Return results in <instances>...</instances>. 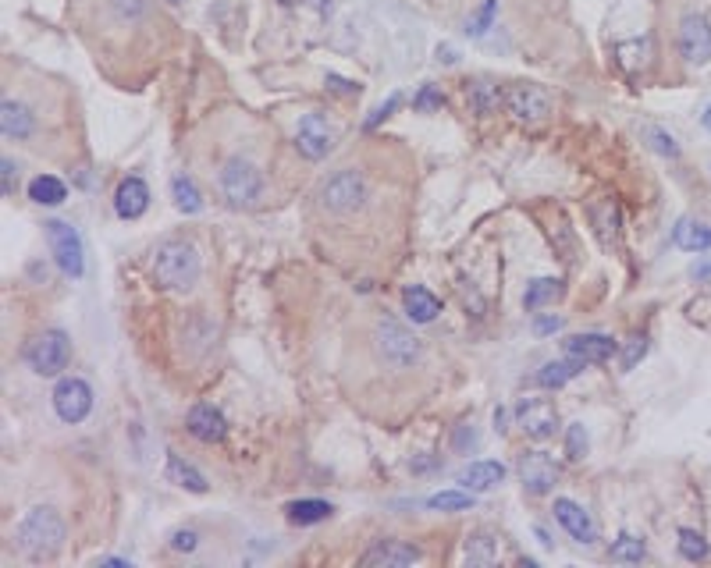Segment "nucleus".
I'll return each mask as SVG.
<instances>
[{"instance_id":"obj_1","label":"nucleus","mask_w":711,"mask_h":568,"mask_svg":"<svg viewBox=\"0 0 711 568\" xmlns=\"http://www.w3.org/2000/svg\"><path fill=\"white\" fill-rule=\"evenodd\" d=\"M18 547L25 558L32 562H47L61 551L65 544V519L54 508H32L22 522H18Z\"/></svg>"},{"instance_id":"obj_2","label":"nucleus","mask_w":711,"mask_h":568,"mask_svg":"<svg viewBox=\"0 0 711 568\" xmlns=\"http://www.w3.org/2000/svg\"><path fill=\"white\" fill-rule=\"evenodd\" d=\"M153 281L168 291H189L193 284L200 281V253L182 242L171 238L164 245H157L153 253Z\"/></svg>"},{"instance_id":"obj_3","label":"nucleus","mask_w":711,"mask_h":568,"mask_svg":"<svg viewBox=\"0 0 711 568\" xmlns=\"http://www.w3.org/2000/svg\"><path fill=\"white\" fill-rule=\"evenodd\" d=\"M25 359L32 366V374L39 377H57L68 359H72V341L65 331H43L29 349H25Z\"/></svg>"},{"instance_id":"obj_4","label":"nucleus","mask_w":711,"mask_h":568,"mask_svg":"<svg viewBox=\"0 0 711 568\" xmlns=\"http://www.w3.org/2000/svg\"><path fill=\"white\" fill-rule=\"evenodd\" d=\"M47 242H50V253L57 260V267L68 274V278H82L86 271V249H82V235L65 224V220H47Z\"/></svg>"},{"instance_id":"obj_5","label":"nucleus","mask_w":711,"mask_h":568,"mask_svg":"<svg viewBox=\"0 0 711 568\" xmlns=\"http://www.w3.org/2000/svg\"><path fill=\"white\" fill-rule=\"evenodd\" d=\"M264 189V178L260 171L242 160V157H231L224 168H221V195L231 202V206H249L256 202V195Z\"/></svg>"},{"instance_id":"obj_6","label":"nucleus","mask_w":711,"mask_h":568,"mask_svg":"<svg viewBox=\"0 0 711 568\" xmlns=\"http://www.w3.org/2000/svg\"><path fill=\"white\" fill-rule=\"evenodd\" d=\"M377 352L388 366H412L420 359V341L409 334L403 323L395 320H381L377 323Z\"/></svg>"},{"instance_id":"obj_7","label":"nucleus","mask_w":711,"mask_h":568,"mask_svg":"<svg viewBox=\"0 0 711 568\" xmlns=\"http://www.w3.org/2000/svg\"><path fill=\"white\" fill-rule=\"evenodd\" d=\"M320 199H324V206H327L331 213H352V210H360L363 199H367V182H363L360 171H338L334 178H327Z\"/></svg>"},{"instance_id":"obj_8","label":"nucleus","mask_w":711,"mask_h":568,"mask_svg":"<svg viewBox=\"0 0 711 568\" xmlns=\"http://www.w3.org/2000/svg\"><path fill=\"white\" fill-rule=\"evenodd\" d=\"M93 409V387L82 377H65L54 387V412L65 423H82Z\"/></svg>"},{"instance_id":"obj_9","label":"nucleus","mask_w":711,"mask_h":568,"mask_svg":"<svg viewBox=\"0 0 711 568\" xmlns=\"http://www.w3.org/2000/svg\"><path fill=\"white\" fill-rule=\"evenodd\" d=\"M516 423L523 426V434H526V437L544 441V437H551V434H555V426H559V412H555V405H551L548 398H523V401H519V409H516Z\"/></svg>"},{"instance_id":"obj_10","label":"nucleus","mask_w":711,"mask_h":568,"mask_svg":"<svg viewBox=\"0 0 711 568\" xmlns=\"http://www.w3.org/2000/svg\"><path fill=\"white\" fill-rule=\"evenodd\" d=\"M680 54L690 65H708L711 61V22L705 14H687L680 22Z\"/></svg>"},{"instance_id":"obj_11","label":"nucleus","mask_w":711,"mask_h":568,"mask_svg":"<svg viewBox=\"0 0 711 568\" xmlns=\"http://www.w3.org/2000/svg\"><path fill=\"white\" fill-rule=\"evenodd\" d=\"M334 146V132L320 114H306L296 128V150L303 153L306 160H324Z\"/></svg>"},{"instance_id":"obj_12","label":"nucleus","mask_w":711,"mask_h":568,"mask_svg":"<svg viewBox=\"0 0 711 568\" xmlns=\"http://www.w3.org/2000/svg\"><path fill=\"white\" fill-rule=\"evenodd\" d=\"M506 107L519 121H541L551 114V99L541 86H512L506 93Z\"/></svg>"},{"instance_id":"obj_13","label":"nucleus","mask_w":711,"mask_h":568,"mask_svg":"<svg viewBox=\"0 0 711 568\" xmlns=\"http://www.w3.org/2000/svg\"><path fill=\"white\" fill-rule=\"evenodd\" d=\"M519 479H523V486L530 494H548L555 486V479H559V466L544 452H526L519 459Z\"/></svg>"},{"instance_id":"obj_14","label":"nucleus","mask_w":711,"mask_h":568,"mask_svg":"<svg viewBox=\"0 0 711 568\" xmlns=\"http://www.w3.org/2000/svg\"><path fill=\"white\" fill-rule=\"evenodd\" d=\"M555 519L562 522V529H566L573 540H580V544H594V540H598V526H594V519H591L577 501H569V497H555Z\"/></svg>"},{"instance_id":"obj_15","label":"nucleus","mask_w":711,"mask_h":568,"mask_svg":"<svg viewBox=\"0 0 711 568\" xmlns=\"http://www.w3.org/2000/svg\"><path fill=\"white\" fill-rule=\"evenodd\" d=\"M420 562V551L406 544V540H377L367 555H363V565L367 568H403V565H416Z\"/></svg>"},{"instance_id":"obj_16","label":"nucleus","mask_w":711,"mask_h":568,"mask_svg":"<svg viewBox=\"0 0 711 568\" xmlns=\"http://www.w3.org/2000/svg\"><path fill=\"white\" fill-rule=\"evenodd\" d=\"M189 434L196 437V441H204V444H217V441H224V434H228V423H224V416H221V409H213V405H193L189 409Z\"/></svg>"},{"instance_id":"obj_17","label":"nucleus","mask_w":711,"mask_h":568,"mask_svg":"<svg viewBox=\"0 0 711 568\" xmlns=\"http://www.w3.org/2000/svg\"><path fill=\"white\" fill-rule=\"evenodd\" d=\"M146 206H150V189H146L143 178H125V182L117 185V192H114V210H117L121 220L143 217Z\"/></svg>"},{"instance_id":"obj_18","label":"nucleus","mask_w":711,"mask_h":568,"mask_svg":"<svg viewBox=\"0 0 711 568\" xmlns=\"http://www.w3.org/2000/svg\"><path fill=\"white\" fill-rule=\"evenodd\" d=\"M615 352V341L609 334H573L566 341V356H577L584 363H605Z\"/></svg>"},{"instance_id":"obj_19","label":"nucleus","mask_w":711,"mask_h":568,"mask_svg":"<svg viewBox=\"0 0 711 568\" xmlns=\"http://www.w3.org/2000/svg\"><path fill=\"white\" fill-rule=\"evenodd\" d=\"M506 479V466L502 462H495V459H481V462H470L463 473H459V483L466 486V490H491V486H499Z\"/></svg>"},{"instance_id":"obj_20","label":"nucleus","mask_w":711,"mask_h":568,"mask_svg":"<svg viewBox=\"0 0 711 568\" xmlns=\"http://www.w3.org/2000/svg\"><path fill=\"white\" fill-rule=\"evenodd\" d=\"M672 242H676V249H683V253H708L711 249V228L708 224H701V220H690V217H683L676 228H672Z\"/></svg>"},{"instance_id":"obj_21","label":"nucleus","mask_w":711,"mask_h":568,"mask_svg":"<svg viewBox=\"0 0 711 568\" xmlns=\"http://www.w3.org/2000/svg\"><path fill=\"white\" fill-rule=\"evenodd\" d=\"M403 302H406V313L412 323H430L438 313H441V302H438V295H430L427 288H420V284H412L403 291Z\"/></svg>"},{"instance_id":"obj_22","label":"nucleus","mask_w":711,"mask_h":568,"mask_svg":"<svg viewBox=\"0 0 711 568\" xmlns=\"http://www.w3.org/2000/svg\"><path fill=\"white\" fill-rule=\"evenodd\" d=\"M0 128H4L7 139H29L32 128H36V121H32V114L22 103L4 99V107H0Z\"/></svg>"},{"instance_id":"obj_23","label":"nucleus","mask_w":711,"mask_h":568,"mask_svg":"<svg viewBox=\"0 0 711 568\" xmlns=\"http://www.w3.org/2000/svg\"><path fill=\"white\" fill-rule=\"evenodd\" d=\"M584 366H587V363H584V359H577V356H569V359H555V363H544V366H541V374H537V383H541V387H562L566 380L577 377Z\"/></svg>"},{"instance_id":"obj_24","label":"nucleus","mask_w":711,"mask_h":568,"mask_svg":"<svg viewBox=\"0 0 711 568\" xmlns=\"http://www.w3.org/2000/svg\"><path fill=\"white\" fill-rule=\"evenodd\" d=\"M168 479L171 483H178V486H186V490H193V494H206V479L204 473L196 469V466H189L182 455H168Z\"/></svg>"},{"instance_id":"obj_25","label":"nucleus","mask_w":711,"mask_h":568,"mask_svg":"<svg viewBox=\"0 0 711 568\" xmlns=\"http://www.w3.org/2000/svg\"><path fill=\"white\" fill-rule=\"evenodd\" d=\"M29 199H32V202H39V206H57V202H65V199H68V189H65V182H61V178H54V175H39V178H32V182H29Z\"/></svg>"},{"instance_id":"obj_26","label":"nucleus","mask_w":711,"mask_h":568,"mask_svg":"<svg viewBox=\"0 0 711 568\" xmlns=\"http://www.w3.org/2000/svg\"><path fill=\"white\" fill-rule=\"evenodd\" d=\"M289 519L296 522V526H313V522H324V519H331V504L327 501H316V497H303V501H292L289 508Z\"/></svg>"},{"instance_id":"obj_27","label":"nucleus","mask_w":711,"mask_h":568,"mask_svg":"<svg viewBox=\"0 0 711 568\" xmlns=\"http://www.w3.org/2000/svg\"><path fill=\"white\" fill-rule=\"evenodd\" d=\"M591 224H594V231H598V238L605 245L615 242V235H619V210H615L611 199H602V202L591 206Z\"/></svg>"},{"instance_id":"obj_28","label":"nucleus","mask_w":711,"mask_h":568,"mask_svg":"<svg viewBox=\"0 0 711 568\" xmlns=\"http://www.w3.org/2000/svg\"><path fill=\"white\" fill-rule=\"evenodd\" d=\"M562 295V281H555V278H537V281L526 284V295H523V306L533 313V309H541V306H548V302H555Z\"/></svg>"},{"instance_id":"obj_29","label":"nucleus","mask_w":711,"mask_h":568,"mask_svg":"<svg viewBox=\"0 0 711 568\" xmlns=\"http://www.w3.org/2000/svg\"><path fill=\"white\" fill-rule=\"evenodd\" d=\"M171 195H175V202H178L182 213H200V210H204V195H200L196 182H193L189 175H175Z\"/></svg>"},{"instance_id":"obj_30","label":"nucleus","mask_w":711,"mask_h":568,"mask_svg":"<svg viewBox=\"0 0 711 568\" xmlns=\"http://www.w3.org/2000/svg\"><path fill=\"white\" fill-rule=\"evenodd\" d=\"M495 555H499V540L491 533H473L466 540V562L470 565H491Z\"/></svg>"},{"instance_id":"obj_31","label":"nucleus","mask_w":711,"mask_h":568,"mask_svg":"<svg viewBox=\"0 0 711 568\" xmlns=\"http://www.w3.org/2000/svg\"><path fill=\"white\" fill-rule=\"evenodd\" d=\"M423 504L434 508V512H466V508H473V494H466V490H438Z\"/></svg>"},{"instance_id":"obj_32","label":"nucleus","mask_w":711,"mask_h":568,"mask_svg":"<svg viewBox=\"0 0 711 568\" xmlns=\"http://www.w3.org/2000/svg\"><path fill=\"white\" fill-rule=\"evenodd\" d=\"M466 99H470V107H473L477 114H491V110H499V103H502L506 96L499 93V86H491V82H473L470 93H466Z\"/></svg>"},{"instance_id":"obj_33","label":"nucleus","mask_w":711,"mask_h":568,"mask_svg":"<svg viewBox=\"0 0 711 568\" xmlns=\"http://www.w3.org/2000/svg\"><path fill=\"white\" fill-rule=\"evenodd\" d=\"M644 544L637 540V537H629V533H622L615 544H611V562H619V565H637V562H644Z\"/></svg>"},{"instance_id":"obj_34","label":"nucleus","mask_w":711,"mask_h":568,"mask_svg":"<svg viewBox=\"0 0 711 568\" xmlns=\"http://www.w3.org/2000/svg\"><path fill=\"white\" fill-rule=\"evenodd\" d=\"M680 555L687 562H701V558H708V540L698 529H680Z\"/></svg>"},{"instance_id":"obj_35","label":"nucleus","mask_w":711,"mask_h":568,"mask_svg":"<svg viewBox=\"0 0 711 568\" xmlns=\"http://www.w3.org/2000/svg\"><path fill=\"white\" fill-rule=\"evenodd\" d=\"M644 139H651V150H655V153H662V157H680V146H676V139H672L669 132H662V128H655V125H644Z\"/></svg>"},{"instance_id":"obj_36","label":"nucleus","mask_w":711,"mask_h":568,"mask_svg":"<svg viewBox=\"0 0 711 568\" xmlns=\"http://www.w3.org/2000/svg\"><path fill=\"white\" fill-rule=\"evenodd\" d=\"M495 14H499V0H484V4L477 7V14L470 18V25H466V32H470V36H484V32L491 29V22H495Z\"/></svg>"},{"instance_id":"obj_37","label":"nucleus","mask_w":711,"mask_h":568,"mask_svg":"<svg viewBox=\"0 0 711 568\" xmlns=\"http://www.w3.org/2000/svg\"><path fill=\"white\" fill-rule=\"evenodd\" d=\"M647 356V338H629L626 345H622V356H619V366L622 370H633L640 359Z\"/></svg>"},{"instance_id":"obj_38","label":"nucleus","mask_w":711,"mask_h":568,"mask_svg":"<svg viewBox=\"0 0 711 568\" xmlns=\"http://www.w3.org/2000/svg\"><path fill=\"white\" fill-rule=\"evenodd\" d=\"M566 452H569V459H584V455H587V430H584V423H573V426H569V434H566Z\"/></svg>"},{"instance_id":"obj_39","label":"nucleus","mask_w":711,"mask_h":568,"mask_svg":"<svg viewBox=\"0 0 711 568\" xmlns=\"http://www.w3.org/2000/svg\"><path fill=\"white\" fill-rule=\"evenodd\" d=\"M412 103H416V110H438V107L445 103V96L438 93L434 86H423V90H420V96H416Z\"/></svg>"},{"instance_id":"obj_40","label":"nucleus","mask_w":711,"mask_h":568,"mask_svg":"<svg viewBox=\"0 0 711 568\" xmlns=\"http://www.w3.org/2000/svg\"><path fill=\"white\" fill-rule=\"evenodd\" d=\"M114 11L121 14V18H139L143 11H146V0H114Z\"/></svg>"},{"instance_id":"obj_41","label":"nucleus","mask_w":711,"mask_h":568,"mask_svg":"<svg viewBox=\"0 0 711 568\" xmlns=\"http://www.w3.org/2000/svg\"><path fill=\"white\" fill-rule=\"evenodd\" d=\"M395 107H399V96H388V99H385V103H381V107H377V110L367 117V128H377V125H381V121H385V117H388Z\"/></svg>"},{"instance_id":"obj_42","label":"nucleus","mask_w":711,"mask_h":568,"mask_svg":"<svg viewBox=\"0 0 711 568\" xmlns=\"http://www.w3.org/2000/svg\"><path fill=\"white\" fill-rule=\"evenodd\" d=\"M171 547H175V551H196V533H193V529H178V533L171 537Z\"/></svg>"},{"instance_id":"obj_43","label":"nucleus","mask_w":711,"mask_h":568,"mask_svg":"<svg viewBox=\"0 0 711 568\" xmlns=\"http://www.w3.org/2000/svg\"><path fill=\"white\" fill-rule=\"evenodd\" d=\"M4 195H14V182H18V168H14V160H7L4 157Z\"/></svg>"},{"instance_id":"obj_44","label":"nucleus","mask_w":711,"mask_h":568,"mask_svg":"<svg viewBox=\"0 0 711 568\" xmlns=\"http://www.w3.org/2000/svg\"><path fill=\"white\" fill-rule=\"evenodd\" d=\"M327 86H331L334 93H360L356 82H345V79H338V75H327Z\"/></svg>"},{"instance_id":"obj_45","label":"nucleus","mask_w":711,"mask_h":568,"mask_svg":"<svg viewBox=\"0 0 711 568\" xmlns=\"http://www.w3.org/2000/svg\"><path fill=\"white\" fill-rule=\"evenodd\" d=\"M559 327H562V320H559V316H541V320L533 323V331H537V334H551V331H559Z\"/></svg>"},{"instance_id":"obj_46","label":"nucleus","mask_w":711,"mask_h":568,"mask_svg":"<svg viewBox=\"0 0 711 568\" xmlns=\"http://www.w3.org/2000/svg\"><path fill=\"white\" fill-rule=\"evenodd\" d=\"M438 57H441L445 65H455V50H452V47H438Z\"/></svg>"},{"instance_id":"obj_47","label":"nucleus","mask_w":711,"mask_h":568,"mask_svg":"<svg viewBox=\"0 0 711 568\" xmlns=\"http://www.w3.org/2000/svg\"><path fill=\"white\" fill-rule=\"evenodd\" d=\"M694 278H711V267H694Z\"/></svg>"},{"instance_id":"obj_48","label":"nucleus","mask_w":711,"mask_h":568,"mask_svg":"<svg viewBox=\"0 0 711 568\" xmlns=\"http://www.w3.org/2000/svg\"><path fill=\"white\" fill-rule=\"evenodd\" d=\"M282 4H296V0H282Z\"/></svg>"}]
</instances>
